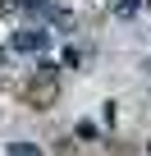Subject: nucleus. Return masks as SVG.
<instances>
[{
	"mask_svg": "<svg viewBox=\"0 0 151 156\" xmlns=\"http://www.w3.org/2000/svg\"><path fill=\"white\" fill-rule=\"evenodd\" d=\"M46 41H50L46 32H19V37H14L19 51H46Z\"/></svg>",
	"mask_w": 151,
	"mask_h": 156,
	"instance_id": "f257e3e1",
	"label": "nucleus"
},
{
	"mask_svg": "<svg viewBox=\"0 0 151 156\" xmlns=\"http://www.w3.org/2000/svg\"><path fill=\"white\" fill-rule=\"evenodd\" d=\"M9 156H37V147H28V142H19V147H14Z\"/></svg>",
	"mask_w": 151,
	"mask_h": 156,
	"instance_id": "f03ea898",
	"label": "nucleus"
},
{
	"mask_svg": "<svg viewBox=\"0 0 151 156\" xmlns=\"http://www.w3.org/2000/svg\"><path fill=\"white\" fill-rule=\"evenodd\" d=\"M28 5H41V0H28Z\"/></svg>",
	"mask_w": 151,
	"mask_h": 156,
	"instance_id": "7ed1b4c3",
	"label": "nucleus"
}]
</instances>
